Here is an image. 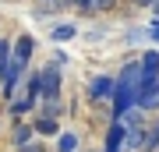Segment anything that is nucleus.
<instances>
[{
  "instance_id": "1",
  "label": "nucleus",
  "mask_w": 159,
  "mask_h": 152,
  "mask_svg": "<svg viewBox=\"0 0 159 152\" xmlns=\"http://www.w3.org/2000/svg\"><path fill=\"white\" fill-rule=\"evenodd\" d=\"M138 78H142V64L131 60L124 71H120V78H113V117L124 120L131 106H138Z\"/></svg>"
},
{
  "instance_id": "2",
  "label": "nucleus",
  "mask_w": 159,
  "mask_h": 152,
  "mask_svg": "<svg viewBox=\"0 0 159 152\" xmlns=\"http://www.w3.org/2000/svg\"><path fill=\"white\" fill-rule=\"evenodd\" d=\"M25 71H29V64H21V60H14L11 57V64L4 67V74H0V92H4L7 99L14 96V89L25 81Z\"/></svg>"
},
{
  "instance_id": "3",
  "label": "nucleus",
  "mask_w": 159,
  "mask_h": 152,
  "mask_svg": "<svg viewBox=\"0 0 159 152\" xmlns=\"http://www.w3.org/2000/svg\"><path fill=\"white\" fill-rule=\"evenodd\" d=\"M39 99L43 103H57L60 99V71L57 67H43L39 71Z\"/></svg>"
},
{
  "instance_id": "4",
  "label": "nucleus",
  "mask_w": 159,
  "mask_h": 152,
  "mask_svg": "<svg viewBox=\"0 0 159 152\" xmlns=\"http://www.w3.org/2000/svg\"><path fill=\"white\" fill-rule=\"evenodd\" d=\"M89 96L92 99H113V78H110V74H96V78H92V85H89Z\"/></svg>"
},
{
  "instance_id": "5",
  "label": "nucleus",
  "mask_w": 159,
  "mask_h": 152,
  "mask_svg": "<svg viewBox=\"0 0 159 152\" xmlns=\"http://www.w3.org/2000/svg\"><path fill=\"white\" fill-rule=\"evenodd\" d=\"M32 53H35V39H32V35H18V39L11 43V57H14V60L29 64Z\"/></svg>"
},
{
  "instance_id": "6",
  "label": "nucleus",
  "mask_w": 159,
  "mask_h": 152,
  "mask_svg": "<svg viewBox=\"0 0 159 152\" xmlns=\"http://www.w3.org/2000/svg\"><path fill=\"white\" fill-rule=\"evenodd\" d=\"M32 131H35V135H46V138H50V135H60V124H57V117H39V120L32 124Z\"/></svg>"
},
{
  "instance_id": "7",
  "label": "nucleus",
  "mask_w": 159,
  "mask_h": 152,
  "mask_svg": "<svg viewBox=\"0 0 159 152\" xmlns=\"http://www.w3.org/2000/svg\"><path fill=\"white\" fill-rule=\"evenodd\" d=\"M124 135H127V131L120 127V124L110 127V135H106V152H120V145H124Z\"/></svg>"
},
{
  "instance_id": "8",
  "label": "nucleus",
  "mask_w": 159,
  "mask_h": 152,
  "mask_svg": "<svg viewBox=\"0 0 159 152\" xmlns=\"http://www.w3.org/2000/svg\"><path fill=\"white\" fill-rule=\"evenodd\" d=\"M32 135H35V131H32L29 124H14V135H11V141H14V149L29 145V141H32Z\"/></svg>"
},
{
  "instance_id": "9",
  "label": "nucleus",
  "mask_w": 159,
  "mask_h": 152,
  "mask_svg": "<svg viewBox=\"0 0 159 152\" xmlns=\"http://www.w3.org/2000/svg\"><path fill=\"white\" fill-rule=\"evenodd\" d=\"M138 64H142V74H159V50H148Z\"/></svg>"
},
{
  "instance_id": "10",
  "label": "nucleus",
  "mask_w": 159,
  "mask_h": 152,
  "mask_svg": "<svg viewBox=\"0 0 159 152\" xmlns=\"http://www.w3.org/2000/svg\"><path fill=\"white\" fill-rule=\"evenodd\" d=\"M53 39H57V43L74 39V25H57V28H53Z\"/></svg>"
},
{
  "instance_id": "11",
  "label": "nucleus",
  "mask_w": 159,
  "mask_h": 152,
  "mask_svg": "<svg viewBox=\"0 0 159 152\" xmlns=\"http://www.w3.org/2000/svg\"><path fill=\"white\" fill-rule=\"evenodd\" d=\"M74 149H78V138H74V135H60L57 152H74Z\"/></svg>"
},
{
  "instance_id": "12",
  "label": "nucleus",
  "mask_w": 159,
  "mask_h": 152,
  "mask_svg": "<svg viewBox=\"0 0 159 152\" xmlns=\"http://www.w3.org/2000/svg\"><path fill=\"white\" fill-rule=\"evenodd\" d=\"M7 64H11V43H7V39H0V74H4Z\"/></svg>"
},
{
  "instance_id": "13",
  "label": "nucleus",
  "mask_w": 159,
  "mask_h": 152,
  "mask_svg": "<svg viewBox=\"0 0 159 152\" xmlns=\"http://www.w3.org/2000/svg\"><path fill=\"white\" fill-rule=\"evenodd\" d=\"M113 4H117V0H92V4H89V11H110Z\"/></svg>"
},
{
  "instance_id": "14",
  "label": "nucleus",
  "mask_w": 159,
  "mask_h": 152,
  "mask_svg": "<svg viewBox=\"0 0 159 152\" xmlns=\"http://www.w3.org/2000/svg\"><path fill=\"white\" fill-rule=\"evenodd\" d=\"M18 152H46V149L39 145V141H29V145H21V149H18Z\"/></svg>"
},
{
  "instance_id": "15",
  "label": "nucleus",
  "mask_w": 159,
  "mask_h": 152,
  "mask_svg": "<svg viewBox=\"0 0 159 152\" xmlns=\"http://www.w3.org/2000/svg\"><path fill=\"white\" fill-rule=\"evenodd\" d=\"M148 35H152V39L159 43V25H152V28H148Z\"/></svg>"
},
{
  "instance_id": "16",
  "label": "nucleus",
  "mask_w": 159,
  "mask_h": 152,
  "mask_svg": "<svg viewBox=\"0 0 159 152\" xmlns=\"http://www.w3.org/2000/svg\"><path fill=\"white\" fill-rule=\"evenodd\" d=\"M71 4H74V7H89L92 0H71Z\"/></svg>"
},
{
  "instance_id": "17",
  "label": "nucleus",
  "mask_w": 159,
  "mask_h": 152,
  "mask_svg": "<svg viewBox=\"0 0 159 152\" xmlns=\"http://www.w3.org/2000/svg\"><path fill=\"white\" fill-rule=\"evenodd\" d=\"M138 4H142V7H152V4H156V0H138Z\"/></svg>"
}]
</instances>
